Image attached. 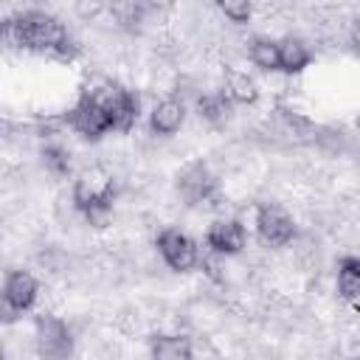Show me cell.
I'll return each instance as SVG.
<instances>
[{
	"label": "cell",
	"instance_id": "18",
	"mask_svg": "<svg viewBox=\"0 0 360 360\" xmlns=\"http://www.w3.org/2000/svg\"><path fill=\"white\" fill-rule=\"evenodd\" d=\"M219 8H222V14H225L228 20H233V22H248L250 14H253V8H250L248 0H222Z\"/></svg>",
	"mask_w": 360,
	"mask_h": 360
},
{
	"label": "cell",
	"instance_id": "8",
	"mask_svg": "<svg viewBox=\"0 0 360 360\" xmlns=\"http://www.w3.org/2000/svg\"><path fill=\"white\" fill-rule=\"evenodd\" d=\"M256 231H259V239L264 245L284 248L292 239L295 225H292V219L281 208H276V205L267 202V205H259V211H256Z\"/></svg>",
	"mask_w": 360,
	"mask_h": 360
},
{
	"label": "cell",
	"instance_id": "1",
	"mask_svg": "<svg viewBox=\"0 0 360 360\" xmlns=\"http://www.w3.org/2000/svg\"><path fill=\"white\" fill-rule=\"evenodd\" d=\"M6 39L25 51H42L59 56H68L70 51V37L65 25L45 11H22L6 20Z\"/></svg>",
	"mask_w": 360,
	"mask_h": 360
},
{
	"label": "cell",
	"instance_id": "6",
	"mask_svg": "<svg viewBox=\"0 0 360 360\" xmlns=\"http://www.w3.org/2000/svg\"><path fill=\"white\" fill-rule=\"evenodd\" d=\"M34 301H37V281H34V276L25 273V270H11L6 276V287H3V312H6V321H14L25 309H31Z\"/></svg>",
	"mask_w": 360,
	"mask_h": 360
},
{
	"label": "cell",
	"instance_id": "3",
	"mask_svg": "<svg viewBox=\"0 0 360 360\" xmlns=\"http://www.w3.org/2000/svg\"><path fill=\"white\" fill-rule=\"evenodd\" d=\"M73 202L79 211L87 214V219L101 222L110 214V202H112V180L104 177L101 183L96 180V174H84L76 186H73Z\"/></svg>",
	"mask_w": 360,
	"mask_h": 360
},
{
	"label": "cell",
	"instance_id": "20",
	"mask_svg": "<svg viewBox=\"0 0 360 360\" xmlns=\"http://www.w3.org/2000/svg\"><path fill=\"white\" fill-rule=\"evenodd\" d=\"M349 39H352V45H354V51L360 53V20L352 25V34H349Z\"/></svg>",
	"mask_w": 360,
	"mask_h": 360
},
{
	"label": "cell",
	"instance_id": "7",
	"mask_svg": "<svg viewBox=\"0 0 360 360\" xmlns=\"http://www.w3.org/2000/svg\"><path fill=\"white\" fill-rule=\"evenodd\" d=\"M158 250L163 256V262L183 273V270H191L197 264V245L177 228H166L160 236H158Z\"/></svg>",
	"mask_w": 360,
	"mask_h": 360
},
{
	"label": "cell",
	"instance_id": "5",
	"mask_svg": "<svg viewBox=\"0 0 360 360\" xmlns=\"http://www.w3.org/2000/svg\"><path fill=\"white\" fill-rule=\"evenodd\" d=\"M96 98L101 101V107L107 110L110 121H112V129H132L135 121H138V96L124 90V87H101V90H93Z\"/></svg>",
	"mask_w": 360,
	"mask_h": 360
},
{
	"label": "cell",
	"instance_id": "10",
	"mask_svg": "<svg viewBox=\"0 0 360 360\" xmlns=\"http://www.w3.org/2000/svg\"><path fill=\"white\" fill-rule=\"evenodd\" d=\"M208 248L214 253H239L245 248V228L236 222V219H219L208 228V236H205Z\"/></svg>",
	"mask_w": 360,
	"mask_h": 360
},
{
	"label": "cell",
	"instance_id": "17",
	"mask_svg": "<svg viewBox=\"0 0 360 360\" xmlns=\"http://www.w3.org/2000/svg\"><path fill=\"white\" fill-rule=\"evenodd\" d=\"M197 110L202 118L217 124L231 112V98H228V93H205L197 98Z\"/></svg>",
	"mask_w": 360,
	"mask_h": 360
},
{
	"label": "cell",
	"instance_id": "19",
	"mask_svg": "<svg viewBox=\"0 0 360 360\" xmlns=\"http://www.w3.org/2000/svg\"><path fill=\"white\" fill-rule=\"evenodd\" d=\"M45 163L56 172V174H65L68 172V166H70V155L62 149V146H45Z\"/></svg>",
	"mask_w": 360,
	"mask_h": 360
},
{
	"label": "cell",
	"instance_id": "13",
	"mask_svg": "<svg viewBox=\"0 0 360 360\" xmlns=\"http://www.w3.org/2000/svg\"><path fill=\"white\" fill-rule=\"evenodd\" d=\"M152 360H191V343L180 335L152 338Z\"/></svg>",
	"mask_w": 360,
	"mask_h": 360
},
{
	"label": "cell",
	"instance_id": "12",
	"mask_svg": "<svg viewBox=\"0 0 360 360\" xmlns=\"http://www.w3.org/2000/svg\"><path fill=\"white\" fill-rule=\"evenodd\" d=\"M338 292L352 304L360 307V259L343 256L338 264Z\"/></svg>",
	"mask_w": 360,
	"mask_h": 360
},
{
	"label": "cell",
	"instance_id": "4",
	"mask_svg": "<svg viewBox=\"0 0 360 360\" xmlns=\"http://www.w3.org/2000/svg\"><path fill=\"white\" fill-rule=\"evenodd\" d=\"M68 124L82 135V138H101L107 129H112V121L107 115V110L101 107V101L96 98V93H84L79 98V104L68 112Z\"/></svg>",
	"mask_w": 360,
	"mask_h": 360
},
{
	"label": "cell",
	"instance_id": "14",
	"mask_svg": "<svg viewBox=\"0 0 360 360\" xmlns=\"http://www.w3.org/2000/svg\"><path fill=\"white\" fill-rule=\"evenodd\" d=\"M278 53H281V70H287V73H298L309 65V51L295 37H284L278 42Z\"/></svg>",
	"mask_w": 360,
	"mask_h": 360
},
{
	"label": "cell",
	"instance_id": "2",
	"mask_svg": "<svg viewBox=\"0 0 360 360\" xmlns=\"http://www.w3.org/2000/svg\"><path fill=\"white\" fill-rule=\"evenodd\" d=\"M34 338H37V352L42 360H68L73 352V338H70L68 323L51 312L37 315Z\"/></svg>",
	"mask_w": 360,
	"mask_h": 360
},
{
	"label": "cell",
	"instance_id": "16",
	"mask_svg": "<svg viewBox=\"0 0 360 360\" xmlns=\"http://www.w3.org/2000/svg\"><path fill=\"white\" fill-rule=\"evenodd\" d=\"M228 98L231 101H239V104H253L259 98V90H256V82L242 73V70H228V87H225Z\"/></svg>",
	"mask_w": 360,
	"mask_h": 360
},
{
	"label": "cell",
	"instance_id": "15",
	"mask_svg": "<svg viewBox=\"0 0 360 360\" xmlns=\"http://www.w3.org/2000/svg\"><path fill=\"white\" fill-rule=\"evenodd\" d=\"M250 59L262 70H281V53H278L276 39H264V37L253 39L250 42Z\"/></svg>",
	"mask_w": 360,
	"mask_h": 360
},
{
	"label": "cell",
	"instance_id": "11",
	"mask_svg": "<svg viewBox=\"0 0 360 360\" xmlns=\"http://www.w3.org/2000/svg\"><path fill=\"white\" fill-rule=\"evenodd\" d=\"M183 118H186L183 104H180V101H174V98H166V101L155 104L149 124H152V129H155L158 135H174V132L180 129Z\"/></svg>",
	"mask_w": 360,
	"mask_h": 360
},
{
	"label": "cell",
	"instance_id": "9",
	"mask_svg": "<svg viewBox=\"0 0 360 360\" xmlns=\"http://www.w3.org/2000/svg\"><path fill=\"white\" fill-rule=\"evenodd\" d=\"M214 188H217V180L205 163H188L177 177V191L188 205H200L211 200Z\"/></svg>",
	"mask_w": 360,
	"mask_h": 360
}]
</instances>
